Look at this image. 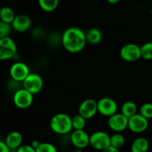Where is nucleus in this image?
<instances>
[{"label":"nucleus","mask_w":152,"mask_h":152,"mask_svg":"<svg viewBox=\"0 0 152 152\" xmlns=\"http://www.w3.org/2000/svg\"><path fill=\"white\" fill-rule=\"evenodd\" d=\"M43 86L44 82L42 77L35 73H31L22 82V88L34 95L39 93L42 89Z\"/></svg>","instance_id":"8"},{"label":"nucleus","mask_w":152,"mask_h":152,"mask_svg":"<svg viewBox=\"0 0 152 152\" xmlns=\"http://www.w3.org/2000/svg\"><path fill=\"white\" fill-rule=\"evenodd\" d=\"M70 138L72 145L77 149L83 150L90 145V135L85 130H74Z\"/></svg>","instance_id":"13"},{"label":"nucleus","mask_w":152,"mask_h":152,"mask_svg":"<svg viewBox=\"0 0 152 152\" xmlns=\"http://www.w3.org/2000/svg\"><path fill=\"white\" fill-rule=\"evenodd\" d=\"M17 54V46L10 37L0 38V60L13 59Z\"/></svg>","instance_id":"3"},{"label":"nucleus","mask_w":152,"mask_h":152,"mask_svg":"<svg viewBox=\"0 0 152 152\" xmlns=\"http://www.w3.org/2000/svg\"><path fill=\"white\" fill-rule=\"evenodd\" d=\"M107 1H108V2L110 3V4H117V3L120 2V1H121V0H107Z\"/></svg>","instance_id":"31"},{"label":"nucleus","mask_w":152,"mask_h":152,"mask_svg":"<svg viewBox=\"0 0 152 152\" xmlns=\"http://www.w3.org/2000/svg\"><path fill=\"white\" fill-rule=\"evenodd\" d=\"M97 109L99 114L108 118L117 114L118 105L112 98L102 97L97 101Z\"/></svg>","instance_id":"7"},{"label":"nucleus","mask_w":152,"mask_h":152,"mask_svg":"<svg viewBox=\"0 0 152 152\" xmlns=\"http://www.w3.org/2000/svg\"><path fill=\"white\" fill-rule=\"evenodd\" d=\"M40 144H41V142H39V141L37 140H33L32 142H31V145L36 150L39 146Z\"/></svg>","instance_id":"30"},{"label":"nucleus","mask_w":152,"mask_h":152,"mask_svg":"<svg viewBox=\"0 0 152 152\" xmlns=\"http://www.w3.org/2000/svg\"><path fill=\"white\" fill-rule=\"evenodd\" d=\"M12 30L13 29L11 24L0 22V38L10 37Z\"/></svg>","instance_id":"25"},{"label":"nucleus","mask_w":152,"mask_h":152,"mask_svg":"<svg viewBox=\"0 0 152 152\" xmlns=\"http://www.w3.org/2000/svg\"><path fill=\"white\" fill-rule=\"evenodd\" d=\"M9 74L13 81L22 83L31 72L29 67L25 62H16L10 66Z\"/></svg>","instance_id":"9"},{"label":"nucleus","mask_w":152,"mask_h":152,"mask_svg":"<svg viewBox=\"0 0 152 152\" xmlns=\"http://www.w3.org/2000/svg\"><path fill=\"white\" fill-rule=\"evenodd\" d=\"M16 15L12 8L9 7H3L0 10V22L12 24L14 20Z\"/></svg>","instance_id":"19"},{"label":"nucleus","mask_w":152,"mask_h":152,"mask_svg":"<svg viewBox=\"0 0 152 152\" xmlns=\"http://www.w3.org/2000/svg\"><path fill=\"white\" fill-rule=\"evenodd\" d=\"M31 19L25 14L16 15L12 22V27L15 31L19 33L26 32L31 27Z\"/></svg>","instance_id":"14"},{"label":"nucleus","mask_w":152,"mask_h":152,"mask_svg":"<svg viewBox=\"0 0 152 152\" xmlns=\"http://www.w3.org/2000/svg\"><path fill=\"white\" fill-rule=\"evenodd\" d=\"M137 105L133 101H126L121 106V113L128 118L137 114Z\"/></svg>","instance_id":"18"},{"label":"nucleus","mask_w":152,"mask_h":152,"mask_svg":"<svg viewBox=\"0 0 152 152\" xmlns=\"http://www.w3.org/2000/svg\"><path fill=\"white\" fill-rule=\"evenodd\" d=\"M139 114L148 120L152 119V103L145 102L142 104L140 108Z\"/></svg>","instance_id":"24"},{"label":"nucleus","mask_w":152,"mask_h":152,"mask_svg":"<svg viewBox=\"0 0 152 152\" xmlns=\"http://www.w3.org/2000/svg\"><path fill=\"white\" fill-rule=\"evenodd\" d=\"M149 142L142 137L136 138L131 145V152H147L149 149Z\"/></svg>","instance_id":"16"},{"label":"nucleus","mask_w":152,"mask_h":152,"mask_svg":"<svg viewBox=\"0 0 152 152\" xmlns=\"http://www.w3.org/2000/svg\"><path fill=\"white\" fill-rule=\"evenodd\" d=\"M13 102L16 108L19 109H27L32 105L34 94L24 88H20L13 94Z\"/></svg>","instance_id":"4"},{"label":"nucleus","mask_w":152,"mask_h":152,"mask_svg":"<svg viewBox=\"0 0 152 152\" xmlns=\"http://www.w3.org/2000/svg\"><path fill=\"white\" fill-rule=\"evenodd\" d=\"M61 41L64 48L71 53L82 51L87 43L86 32L77 27L67 28L62 34Z\"/></svg>","instance_id":"1"},{"label":"nucleus","mask_w":152,"mask_h":152,"mask_svg":"<svg viewBox=\"0 0 152 152\" xmlns=\"http://www.w3.org/2000/svg\"><path fill=\"white\" fill-rule=\"evenodd\" d=\"M86 126V120L80 114L72 117V126L74 130H84Z\"/></svg>","instance_id":"23"},{"label":"nucleus","mask_w":152,"mask_h":152,"mask_svg":"<svg viewBox=\"0 0 152 152\" xmlns=\"http://www.w3.org/2000/svg\"><path fill=\"white\" fill-rule=\"evenodd\" d=\"M36 152H57L56 146L50 142H41L39 146L36 149Z\"/></svg>","instance_id":"26"},{"label":"nucleus","mask_w":152,"mask_h":152,"mask_svg":"<svg viewBox=\"0 0 152 152\" xmlns=\"http://www.w3.org/2000/svg\"><path fill=\"white\" fill-rule=\"evenodd\" d=\"M111 146L120 149L126 143V138L121 133H114L110 137Z\"/></svg>","instance_id":"21"},{"label":"nucleus","mask_w":152,"mask_h":152,"mask_svg":"<svg viewBox=\"0 0 152 152\" xmlns=\"http://www.w3.org/2000/svg\"><path fill=\"white\" fill-rule=\"evenodd\" d=\"M16 152H36V150L31 145H22L16 150Z\"/></svg>","instance_id":"27"},{"label":"nucleus","mask_w":152,"mask_h":152,"mask_svg":"<svg viewBox=\"0 0 152 152\" xmlns=\"http://www.w3.org/2000/svg\"><path fill=\"white\" fill-rule=\"evenodd\" d=\"M120 56L123 60L128 62H134L141 57L140 47L134 43L124 45L120 50Z\"/></svg>","instance_id":"6"},{"label":"nucleus","mask_w":152,"mask_h":152,"mask_svg":"<svg viewBox=\"0 0 152 152\" xmlns=\"http://www.w3.org/2000/svg\"><path fill=\"white\" fill-rule=\"evenodd\" d=\"M141 57L145 60H152V42H147L140 46Z\"/></svg>","instance_id":"22"},{"label":"nucleus","mask_w":152,"mask_h":152,"mask_svg":"<svg viewBox=\"0 0 152 152\" xmlns=\"http://www.w3.org/2000/svg\"><path fill=\"white\" fill-rule=\"evenodd\" d=\"M102 152H120V150L117 148H114V147L110 145L109 147H108L107 148H105V150H103Z\"/></svg>","instance_id":"29"},{"label":"nucleus","mask_w":152,"mask_h":152,"mask_svg":"<svg viewBox=\"0 0 152 152\" xmlns=\"http://www.w3.org/2000/svg\"><path fill=\"white\" fill-rule=\"evenodd\" d=\"M129 118L121 112L114 114L108 118V128L114 133H122L128 129Z\"/></svg>","instance_id":"10"},{"label":"nucleus","mask_w":152,"mask_h":152,"mask_svg":"<svg viewBox=\"0 0 152 152\" xmlns=\"http://www.w3.org/2000/svg\"><path fill=\"white\" fill-rule=\"evenodd\" d=\"M97 113V101L91 98L83 100L79 106L78 114L86 120L93 118Z\"/></svg>","instance_id":"11"},{"label":"nucleus","mask_w":152,"mask_h":152,"mask_svg":"<svg viewBox=\"0 0 152 152\" xmlns=\"http://www.w3.org/2000/svg\"><path fill=\"white\" fill-rule=\"evenodd\" d=\"M148 124V120L137 113L133 117L129 118L128 129L133 133L141 134L147 130Z\"/></svg>","instance_id":"12"},{"label":"nucleus","mask_w":152,"mask_h":152,"mask_svg":"<svg viewBox=\"0 0 152 152\" xmlns=\"http://www.w3.org/2000/svg\"><path fill=\"white\" fill-rule=\"evenodd\" d=\"M74 152H84V151H83V150H81V149H77L76 151H74Z\"/></svg>","instance_id":"32"},{"label":"nucleus","mask_w":152,"mask_h":152,"mask_svg":"<svg viewBox=\"0 0 152 152\" xmlns=\"http://www.w3.org/2000/svg\"><path fill=\"white\" fill-rule=\"evenodd\" d=\"M11 149L10 148V147L6 144V142L4 141L1 140L0 142V152H10Z\"/></svg>","instance_id":"28"},{"label":"nucleus","mask_w":152,"mask_h":152,"mask_svg":"<svg viewBox=\"0 0 152 152\" xmlns=\"http://www.w3.org/2000/svg\"><path fill=\"white\" fill-rule=\"evenodd\" d=\"M4 142L10 147V149L16 150L22 145L23 137L20 132H17V131H13L6 136Z\"/></svg>","instance_id":"15"},{"label":"nucleus","mask_w":152,"mask_h":152,"mask_svg":"<svg viewBox=\"0 0 152 152\" xmlns=\"http://www.w3.org/2000/svg\"><path fill=\"white\" fill-rule=\"evenodd\" d=\"M111 135L104 131H96L90 135V146L97 151H103L111 145Z\"/></svg>","instance_id":"5"},{"label":"nucleus","mask_w":152,"mask_h":152,"mask_svg":"<svg viewBox=\"0 0 152 152\" xmlns=\"http://www.w3.org/2000/svg\"><path fill=\"white\" fill-rule=\"evenodd\" d=\"M86 37L87 42L91 45H97L102 41V33L98 28H91L86 31Z\"/></svg>","instance_id":"17"},{"label":"nucleus","mask_w":152,"mask_h":152,"mask_svg":"<svg viewBox=\"0 0 152 152\" xmlns=\"http://www.w3.org/2000/svg\"><path fill=\"white\" fill-rule=\"evenodd\" d=\"M50 128L56 134H67L73 130L72 117L65 113L56 114L50 119Z\"/></svg>","instance_id":"2"},{"label":"nucleus","mask_w":152,"mask_h":152,"mask_svg":"<svg viewBox=\"0 0 152 152\" xmlns=\"http://www.w3.org/2000/svg\"><path fill=\"white\" fill-rule=\"evenodd\" d=\"M59 0H38V3L42 10L45 12H52L58 7Z\"/></svg>","instance_id":"20"}]
</instances>
